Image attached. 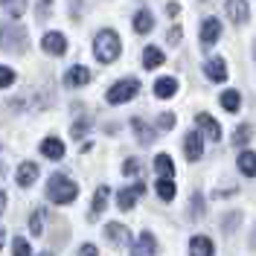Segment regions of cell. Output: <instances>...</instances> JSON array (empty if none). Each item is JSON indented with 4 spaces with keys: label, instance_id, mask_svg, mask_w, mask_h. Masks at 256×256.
I'll return each instance as SVG.
<instances>
[{
    "label": "cell",
    "instance_id": "obj_34",
    "mask_svg": "<svg viewBox=\"0 0 256 256\" xmlns=\"http://www.w3.org/2000/svg\"><path fill=\"white\" fill-rule=\"evenodd\" d=\"M122 172H126V175H140V160L128 158V160H126V166H122Z\"/></svg>",
    "mask_w": 256,
    "mask_h": 256
},
{
    "label": "cell",
    "instance_id": "obj_9",
    "mask_svg": "<svg viewBox=\"0 0 256 256\" xmlns=\"http://www.w3.org/2000/svg\"><path fill=\"white\" fill-rule=\"evenodd\" d=\"M218 35H222V24H218L216 18H207V20L201 24V44H204V47H212V44L218 41Z\"/></svg>",
    "mask_w": 256,
    "mask_h": 256
},
{
    "label": "cell",
    "instance_id": "obj_1",
    "mask_svg": "<svg viewBox=\"0 0 256 256\" xmlns=\"http://www.w3.org/2000/svg\"><path fill=\"white\" fill-rule=\"evenodd\" d=\"M120 52H122V44H120V35L114 30H102L96 32L94 38V56L99 58L102 64H111L120 58Z\"/></svg>",
    "mask_w": 256,
    "mask_h": 256
},
{
    "label": "cell",
    "instance_id": "obj_35",
    "mask_svg": "<svg viewBox=\"0 0 256 256\" xmlns=\"http://www.w3.org/2000/svg\"><path fill=\"white\" fill-rule=\"evenodd\" d=\"M239 222H242V216H239V212H233V216H227V218H224V230L230 233V230H233V227H236Z\"/></svg>",
    "mask_w": 256,
    "mask_h": 256
},
{
    "label": "cell",
    "instance_id": "obj_41",
    "mask_svg": "<svg viewBox=\"0 0 256 256\" xmlns=\"http://www.w3.org/2000/svg\"><path fill=\"white\" fill-rule=\"evenodd\" d=\"M3 242H6V236H3V230H0V248H3Z\"/></svg>",
    "mask_w": 256,
    "mask_h": 256
},
{
    "label": "cell",
    "instance_id": "obj_21",
    "mask_svg": "<svg viewBox=\"0 0 256 256\" xmlns=\"http://www.w3.org/2000/svg\"><path fill=\"white\" fill-rule=\"evenodd\" d=\"M131 26H134V32L146 35V32H152V26H154V18H152L148 9H140V12L134 15V20H131Z\"/></svg>",
    "mask_w": 256,
    "mask_h": 256
},
{
    "label": "cell",
    "instance_id": "obj_25",
    "mask_svg": "<svg viewBox=\"0 0 256 256\" xmlns=\"http://www.w3.org/2000/svg\"><path fill=\"white\" fill-rule=\"evenodd\" d=\"M222 108H224V111H230V114L239 111V108H242L239 90H224V94H222Z\"/></svg>",
    "mask_w": 256,
    "mask_h": 256
},
{
    "label": "cell",
    "instance_id": "obj_33",
    "mask_svg": "<svg viewBox=\"0 0 256 256\" xmlns=\"http://www.w3.org/2000/svg\"><path fill=\"white\" fill-rule=\"evenodd\" d=\"M201 216H204V198L195 195L192 198V218H201Z\"/></svg>",
    "mask_w": 256,
    "mask_h": 256
},
{
    "label": "cell",
    "instance_id": "obj_16",
    "mask_svg": "<svg viewBox=\"0 0 256 256\" xmlns=\"http://www.w3.org/2000/svg\"><path fill=\"white\" fill-rule=\"evenodd\" d=\"M41 154L50 160H62L64 158V143L58 137H47V140H41Z\"/></svg>",
    "mask_w": 256,
    "mask_h": 256
},
{
    "label": "cell",
    "instance_id": "obj_22",
    "mask_svg": "<svg viewBox=\"0 0 256 256\" xmlns=\"http://www.w3.org/2000/svg\"><path fill=\"white\" fill-rule=\"evenodd\" d=\"M239 172L248 178H256V152H242L239 154Z\"/></svg>",
    "mask_w": 256,
    "mask_h": 256
},
{
    "label": "cell",
    "instance_id": "obj_36",
    "mask_svg": "<svg viewBox=\"0 0 256 256\" xmlns=\"http://www.w3.org/2000/svg\"><path fill=\"white\" fill-rule=\"evenodd\" d=\"M79 256H99V250H96V244H82Z\"/></svg>",
    "mask_w": 256,
    "mask_h": 256
},
{
    "label": "cell",
    "instance_id": "obj_28",
    "mask_svg": "<svg viewBox=\"0 0 256 256\" xmlns=\"http://www.w3.org/2000/svg\"><path fill=\"white\" fill-rule=\"evenodd\" d=\"M12 256H32L30 242L24 239V236H15V239H12Z\"/></svg>",
    "mask_w": 256,
    "mask_h": 256
},
{
    "label": "cell",
    "instance_id": "obj_15",
    "mask_svg": "<svg viewBox=\"0 0 256 256\" xmlns=\"http://www.w3.org/2000/svg\"><path fill=\"white\" fill-rule=\"evenodd\" d=\"M108 195H111V190L108 186H99L96 190V195H94V204H90V212H88V218L90 222H96L102 212H105V204H108Z\"/></svg>",
    "mask_w": 256,
    "mask_h": 256
},
{
    "label": "cell",
    "instance_id": "obj_13",
    "mask_svg": "<svg viewBox=\"0 0 256 256\" xmlns=\"http://www.w3.org/2000/svg\"><path fill=\"white\" fill-rule=\"evenodd\" d=\"M131 256H158V242L152 233H140V239L134 242V254Z\"/></svg>",
    "mask_w": 256,
    "mask_h": 256
},
{
    "label": "cell",
    "instance_id": "obj_31",
    "mask_svg": "<svg viewBox=\"0 0 256 256\" xmlns=\"http://www.w3.org/2000/svg\"><path fill=\"white\" fill-rule=\"evenodd\" d=\"M12 82H15V70L0 64V88H12Z\"/></svg>",
    "mask_w": 256,
    "mask_h": 256
},
{
    "label": "cell",
    "instance_id": "obj_39",
    "mask_svg": "<svg viewBox=\"0 0 256 256\" xmlns=\"http://www.w3.org/2000/svg\"><path fill=\"white\" fill-rule=\"evenodd\" d=\"M166 12H169V15H178L180 9H178V3H169V6H166Z\"/></svg>",
    "mask_w": 256,
    "mask_h": 256
},
{
    "label": "cell",
    "instance_id": "obj_27",
    "mask_svg": "<svg viewBox=\"0 0 256 256\" xmlns=\"http://www.w3.org/2000/svg\"><path fill=\"white\" fill-rule=\"evenodd\" d=\"M30 233H32V236H41V233H44V210H35V212H32Z\"/></svg>",
    "mask_w": 256,
    "mask_h": 256
},
{
    "label": "cell",
    "instance_id": "obj_29",
    "mask_svg": "<svg viewBox=\"0 0 256 256\" xmlns=\"http://www.w3.org/2000/svg\"><path fill=\"white\" fill-rule=\"evenodd\" d=\"M3 6H6V12L12 18H20L24 15V9H26V0H0Z\"/></svg>",
    "mask_w": 256,
    "mask_h": 256
},
{
    "label": "cell",
    "instance_id": "obj_2",
    "mask_svg": "<svg viewBox=\"0 0 256 256\" xmlns=\"http://www.w3.org/2000/svg\"><path fill=\"white\" fill-rule=\"evenodd\" d=\"M76 195H79V186H76L67 175H52L47 180V198L52 201V204H58V207L73 204V201H76Z\"/></svg>",
    "mask_w": 256,
    "mask_h": 256
},
{
    "label": "cell",
    "instance_id": "obj_8",
    "mask_svg": "<svg viewBox=\"0 0 256 256\" xmlns=\"http://www.w3.org/2000/svg\"><path fill=\"white\" fill-rule=\"evenodd\" d=\"M224 9H227V18H230L233 24H244V20L250 18V9H248L244 0H227Z\"/></svg>",
    "mask_w": 256,
    "mask_h": 256
},
{
    "label": "cell",
    "instance_id": "obj_26",
    "mask_svg": "<svg viewBox=\"0 0 256 256\" xmlns=\"http://www.w3.org/2000/svg\"><path fill=\"white\" fill-rule=\"evenodd\" d=\"M158 195L163 201H172V198H175V184H172V178H158Z\"/></svg>",
    "mask_w": 256,
    "mask_h": 256
},
{
    "label": "cell",
    "instance_id": "obj_24",
    "mask_svg": "<svg viewBox=\"0 0 256 256\" xmlns=\"http://www.w3.org/2000/svg\"><path fill=\"white\" fill-rule=\"evenodd\" d=\"M154 172H158L160 178H172L175 175V163H172V158H169V154H158V158H154Z\"/></svg>",
    "mask_w": 256,
    "mask_h": 256
},
{
    "label": "cell",
    "instance_id": "obj_3",
    "mask_svg": "<svg viewBox=\"0 0 256 256\" xmlns=\"http://www.w3.org/2000/svg\"><path fill=\"white\" fill-rule=\"evenodd\" d=\"M137 94H140V82L137 79H122V82H116V84L108 88L105 99H108L111 105H122V102H131Z\"/></svg>",
    "mask_w": 256,
    "mask_h": 256
},
{
    "label": "cell",
    "instance_id": "obj_40",
    "mask_svg": "<svg viewBox=\"0 0 256 256\" xmlns=\"http://www.w3.org/2000/svg\"><path fill=\"white\" fill-rule=\"evenodd\" d=\"M3 207H6V192H0V216H3Z\"/></svg>",
    "mask_w": 256,
    "mask_h": 256
},
{
    "label": "cell",
    "instance_id": "obj_12",
    "mask_svg": "<svg viewBox=\"0 0 256 256\" xmlns=\"http://www.w3.org/2000/svg\"><path fill=\"white\" fill-rule=\"evenodd\" d=\"M195 122H198V128H201L204 137H210V140H222V128H218V122H216L210 114H198Z\"/></svg>",
    "mask_w": 256,
    "mask_h": 256
},
{
    "label": "cell",
    "instance_id": "obj_19",
    "mask_svg": "<svg viewBox=\"0 0 256 256\" xmlns=\"http://www.w3.org/2000/svg\"><path fill=\"white\" fill-rule=\"evenodd\" d=\"M204 73H207L210 82H224L227 79V64H224V58H210L207 67H204Z\"/></svg>",
    "mask_w": 256,
    "mask_h": 256
},
{
    "label": "cell",
    "instance_id": "obj_42",
    "mask_svg": "<svg viewBox=\"0 0 256 256\" xmlns=\"http://www.w3.org/2000/svg\"><path fill=\"white\" fill-rule=\"evenodd\" d=\"M41 256H52V254H41Z\"/></svg>",
    "mask_w": 256,
    "mask_h": 256
},
{
    "label": "cell",
    "instance_id": "obj_10",
    "mask_svg": "<svg viewBox=\"0 0 256 256\" xmlns=\"http://www.w3.org/2000/svg\"><path fill=\"white\" fill-rule=\"evenodd\" d=\"M88 82H90V70L82 67V64L70 67V70L64 73V84H67V88H82V84H88Z\"/></svg>",
    "mask_w": 256,
    "mask_h": 256
},
{
    "label": "cell",
    "instance_id": "obj_32",
    "mask_svg": "<svg viewBox=\"0 0 256 256\" xmlns=\"http://www.w3.org/2000/svg\"><path fill=\"white\" fill-rule=\"evenodd\" d=\"M158 126L163 128V131L175 128V114H169V111H166V114H160V116H158Z\"/></svg>",
    "mask_w": 256,
    "mask_h": 256
},
{
    "label": "cell",
    "instance_id": "obj_30",
    "mask_svg": "<svg viewBox=\"0 0 256 256\" xmlns=\"http://www.w3.org/2000/svg\"><path fill=\"white\" fill-rule=\"evenodd\" d=\"M250 134H254V128L250 126H239L236 128V134H233V146H248L250 143Z\"/></svg>",
    "mask_w": 256,
    "mask_h": 256
},
{
    "label": "cell",
    "instance_id": "obj_6",
    "mask_svg": "<svg viewBox=\"0 0 256 256\" xmlns=\"http://www.w3.org/2000/svg\"><path fill=\"white\" fill-rule=\"evenodd\" d=\"M184 154H186V160H201V154H204V134H198V131H190L186 137H184Z\"/></svg>",
    "mask_w": 256,
    "mask_h": 256
},
{
    "label": "cell",
    "instance_id": "obj_43",
    "mask_svg": "<svg viewBox=\"0 0 256 256\" xmlns=\"http://www.w3.org/2000/svg\"><path fill=\"white\" fill-rule=\"evenodd\" d=\"M47 3H52V0H47Z\"/></svg>",
    "mask_w": 256,
    "mask_h": 256
},
{
    "label": "cell",
    "instance_id": "obj_11",
    "mask_svg": "<svg viewBox=\"0 0 256 256\" xmlns=\"http://www.w3.org/2000/svg\"><path fill=\"white\" fill-rule=\"evenodd\" d=\"M105 239L111 242V244H116V248H122V244H128V242H131V236H128V227H126V224L111 222L108 227H105Z\"/></svg>",
    "mask_w": 256,
    "mask_h": 256
},
{
    "label": "cell",
    "instance_id": "obj_4",
    "mask_svg": "<svg viewBox=\"0 0 256 256\" xmlns=\"http://www.w3.org/2000/svg\"><path fill=\"white\" fill-rule=\"evenodd\" d=\"M0 50H9V52H20V50H26V32L20 30V26H6V30H0Z\"/></svg>",
    "mask_w": 256,
    "mask_h": 256
},
{
    "label": "cell",
    "instance_id": "obj_18",
    "mask_svg": "<svg viewBox=\"0 0 256 256\" xmlns=\"http://www.w3.org/2000/svg\"><path fill=\"white\" fill-rule=\"evenodd\" d=\"M175 94H178V82L172 76H163V79L154 82V96L158 99H172Z\"/></svg>",
    "mask_w": 256,
    "mask_h": 256
},
{
    "label": "cell",
    "instance_id": "obj_17",
    "mask_svg": "<svg viewBox=\"0 0 256 256\" xmlns=\"http://www.w3.org/2000/svg\"><path fill=\"white\" fill-rule=\"evenodd\" d=\"M190 254L192 256H212L216 254V244H212L210 236H195V239L190 242Z\"/></svg>",
    "mask_w": 256,
    "mask_h": 256
},
{
    "label": "cell",
    "instance_id": "obj_14",
    "mask_svg": "<svg viewBox=\"0 0 256 256\" xmlns=\"http://www.w3.org/2000/svg\"><path fill=\"white\" fill-rule=\"evenodd\" d=\"M15 178H18V186H32V184H35V178H38V163H32V160L20 163Z\"/></svg>",
    "mask_w": 256,
    "mask_h": 256
},
{
    "label": "cell",
    "instance_id": "obj_7",
    "mask_svg": "<svg viewBox=\"0 0 256 256\" xmlns=\"http://www.w3.org/2000/svg\"><path fill=\"white\" fill-rule=\"evenodd\" d=\"M41 47H44V52H50V56H64V52H67V38H64L62 32H47V35L41 38Z\"/></svg>",
    "mask_w": 256,
    "mask_h": 256
},
{
    "label": "cell",
    "instance_id": "obj_38",
    "mask_svg": "<svg viewBox=\"0 0 256 256\" xmlns=\"http://www.w3.org/2000/svg\"><path fill=\"white\" fill-rule=\"evenodd\" d=\"M178 41H180V30L175 26V30L169 32V44H178Z\"/></svg>",
    "mask_w": 256,
    "mask_h": 256
},
{
    "label": "cell",
    "instance_id": "obj_5",
    "mask_svg": "<svg viewBox=\"0 0 256 256\" xmlns=\"http://www.w3.org/2000/svg\"><path fill=\"white\" fill-rule=\"evenodd\" d=\"M143 192H146V184H143V180H137L134 186L120 190V192H116V204H120V210H126V212H128V210H134V201H137Z\"/></svg>",
    "mask_w": 256,
    "mask_h": 256
},
{
    "label": "cell",
    "instance_id": "obj_37",
    "mask_svg": "<svg viewBox=\"0 0 256 256\" xmlns=\"http://www.w3.org/2000/svg\"><path fill=\"white\" fill-rule=\"evenodd\" d=\"M90 126V122H88V120H82V122H76V128H73V137H82V134H84V128Z\"/></svg>",
    "mask_w": 256,
    "mask_h": 256
},
{
    "label": "cell",
    "instance_id": "obj_23",
    "mask_svg": "<svg viewBox=\"0 0 256 256\" xmlns=\"http://www.w3.org/2000/svg\"><path fill=\"white\" fill-rule=\"evenodd\" d=\"M160 64H163V50L146 47L143 50V67H146V70H158Z\"/></svg>",
    "mask_w": 256,
    "mask_h": 256
},
{
    "label": "cell",
    "instance_id": "obj_20",
    "mask_svg": "<svg viewBox=\"0 0 256 256\" xmlns=\"http://www.w3.org/2000/svg\"><path fill=\"white\" fill-rule=\"evenodd\" d=\"M131 128H134L137 140H140L143 146H152V143H154V128H148L143 120H140V116H134V120H131Z\"/></svg>",
    "mask_w": 256,
    "mask_h": 256
}]
</instances>
